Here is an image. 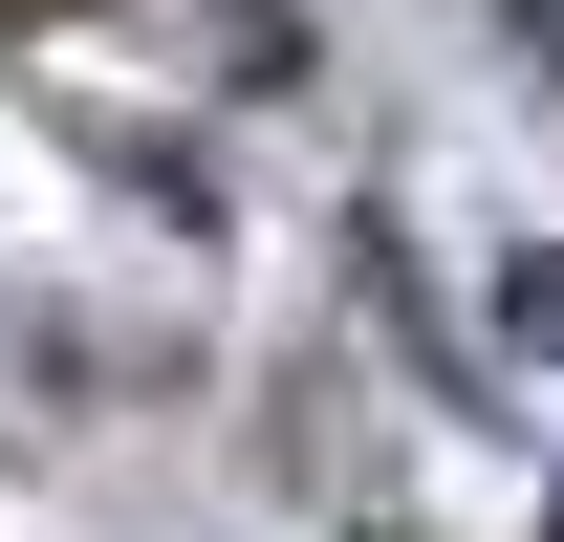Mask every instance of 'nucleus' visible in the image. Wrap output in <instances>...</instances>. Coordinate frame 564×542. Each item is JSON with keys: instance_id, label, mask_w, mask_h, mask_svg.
Returning <instances> with one entry per match:
<instances>
[{"instance_id": "f03ea898", "label": "nucleus", "mask_w": 564, "mask_h": 542, "mask_svg": "<svg viewBox=\"0 0 564 542\" xmlns=\"http://www.w3.org/2000/svg\"><path fill=\"white\" fill-rule=\"evenodd\" d=\"M543 542H564V521H543Z\"/></svg>"}, {"instance_id": "f257e3e1", "label": "nucleus", "mask_w": 564, "mask_h": 542, "mask_svg": "<svg viewBox=\"0 0 564 542\" xmlns=\"http://www.w3.org/2000/svg\"><path fill=\"white\" fill-rule=\"evenodd\" d=\"M499 326H521V347L564 369V261H521V282H499Z\"/></svg>"}]
</instances>
